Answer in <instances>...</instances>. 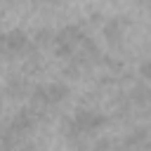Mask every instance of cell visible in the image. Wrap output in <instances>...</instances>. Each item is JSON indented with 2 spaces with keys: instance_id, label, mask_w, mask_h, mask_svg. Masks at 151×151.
<instances>
[{
  "instance_id": "5b68a950",
  "label": "cell",
  "mask_w": 151,
  "mask_h": 151,
  "mask_svg": "<svg viewBox=\"0 0 151 151\" xmlns=\"http://www.w3.org/2000/svg\"><path fill=\"white\" fill-rule=\"evenodd\" d=\"M45 94H47V104L54 106V104H61L68 97V87L64 83H52V85H45Z\"/></svg>"
},
{
  "instance_id": "52a82bcc",
  "label": "cell",
  "mask_w": 151,
  "mask_h": 151,
  "mask_svg": "<svg viewBox=\"0 0 151 151\" xmlns=\"http://www.w3.org/2000/svg\"><path fill=\"white\" fill-rule=\"evenodd\" d=\"M33 40H35V47H42V45H52V40H54V33H52L50 28H40V31H35Z\"/></svg>"
},
{
  "instance_id": "8992f818",
  "label": "cell",
  "mask_w": 151,
  "mask_h": 151,
  "mask_svg": "<svg viewBox=\"0 0 151 151\" xmlns=\"http://www.w3.org/2000/svg\"><path fill=\"white\" fill-rule=\"evenodd\" d=\"M127 101H130L132 106L146 109V104H149V87H146L144 83L132 85V90H130V94H127Z\"/></svg>"
},
{
  "instance_id": "7c38bea8",
  "label": "cell",
  "mask_w": 151,
  "mask_h": 151,
  "mask_svg": "<svg viewBox=\"0 0 151 151\" xmlns=\"http://www.w3.org/2000/svg\"><path fill=\"white\" fill-rule=\"evenodd\" d=\"M2 130H5V127H2V120H0V137H2Z\"/></svg>"
},
{
  "instance_id": "7a4b0ae2",
  "label": "cell",
  "mask_w": 151,
  "mask_h": 151,
  "mask_svg": "<svg viewBox=\"0 0 151 151\" xmlns=\"http://www.w3.org/2000/svg\"><path fill=\"white\" fill-rule=\"evenodd\" d=\"M125 28H127L125 17H113V19H109V21L104 24V38H106L111 45H120Z\"/></svg>"
},
{
  "instance_id": "3957f363",
  "label": "cell",
  "mask_w": 151,
  "mask_h": 151,
  "mask_svg": "<svg viewBox=\"0 0 151 151\" xmlns=\"http://www.w3.org/2000/svg\"><path fill=\"white\" fill-rule=\"evenodd\" d=\"M28 45H31V40L24 31H12L5 35V52H9V54H24V50Z\"/></svg>"
},
{
  "instance_id": "277c9868",
  "label": "cell",
  "mask_w": 151,
  "mask_h": 151,
  "mask_svg": "<svg viewBox=\"0 0 151 151\" xmlns=\"http://www.w3.org/2000/svg\"><path fill=\"white\" fill-rule=\"evenodd\" d=\"M28 92H31V85L26 83V78H21V76H9V80H7V94H9V97L21 99V97H26Z\"/></svg>"
},
{
  "instance_id": "30bf717a",
  "label": "cell",
  "mask_w": 151,
  "mask_h": 151,
  "mask_svg": "<svg viewBox=\"0 0 151 151\" xmlns=\"http://www.w3.org/2000/svg\"><path fill=\"white\" fill-rule=\"evenodd\" d=\"M2 50H5V35L0 33V52H2Z\"/></svg>"
},
{
  "instance_id": "4fadbf2b",
  "label": "cell",
  "mask_w": 151,
  "mask_h": 151,
  "mask_svg": "<svg viewBox=\"0 0 151 151\" xmlns=\"http://www.w3.org/2000/svg\"><path fill=\"white\" fill-rule=\"evenodd\" d=\"M7 2H14V0H7Z\"/></svg>"
},
{
  "instance_id": "9c48e42d",
  "label": "cell",
  "mask_w": 151,
  "mask_h": 151,
  "mask_svg": "<svg viewBox=\"0 0 151 151\" xmlns=\"http://www.w3.org/2000/svg\"><path fill=\"white\" fill-rule=\"evenodd\" d=\"M38 2H40V5H57L59 0H38Z\"/></svg>"
},
{
  "instance_id": "8fae6325",
  "label": "cell",
  "mask_w": 151,
  "mask_h": 151,
  "mask_svg": "<svg viewBox=\"0 0 151 151\" xmlns=\"http://www.w3.org/2000/svg\"><path fill=\"white\" fill-rule=\"evenodd\" d=\"M134 2H137V5H142V7H144V5H146V2H149V0H134Z\"/></svg>"
},
{
  "instance_id": "ba28073f",
  "label": "cell",
  "mask_w": 151,
  "mask_h": 151,
  "mask_svg": "<svg viewBox=\"0 0 151 151\" xmlns=\"http://www.w3.org/2000/svg\"><path fill=\"white\" fill-rule=\"evenodd\" d=\"M139 73H142V80H149V78H151V64L144 61V64L139 66Z\"/></svg>"
},
{
  "instance_id": "6da1fadb",
  "label": "cell",
  "mask_w": 151,
  "mask_h": 151,
  "mask_svg": "<svg viewBox=\"0 0 151 151\" xmlns=\"http://www.w3.org/2000/svg\"><path fill=\"white\" fill-rule=\"evenodd\" d=\"M38 111H33V109H21L17 116H14V120H12V130L17 132V134H21V137H26L33 127H35V123H38Z\"/></svg>"
}]
</instances>
